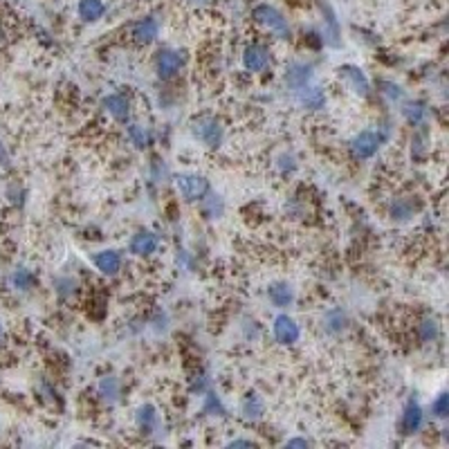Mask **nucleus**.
Here are the masks:
<instances>
[{
  "label": "nucleus",
  "instance_id": "1",
  "mask_svg": "<svg viewBox=\"0 0 449 449\" xmlns=\"http://www.w3.org/2000/svg\"><path fill=\"white\" fill-rule=\"evenodd\" d=\"M252 16H254V21L258 23V25H263L265 29H269L276 38H290V23L288 19L279 12V10H274L272 5H258L254 7V12H252Z\"/></svg>",
  "mask_w": 449,
  "mask_h": 449
},
{
  "label": "nucleus",
  "instance_id": "2",
  "mask_svg": "<svg viewBox=\"0 0 449 449\" xmlns=\"http://www.w3.org/2000/svg\"><path fill=\"white\" fill-rule=\"evenodd\" d=\"M191 130H193V135L207 146H218L220 142H223V126H220L218 121L211 119V117L195 119Z\"/></svg>",
  "mask_w": 449,
  "mask_h": 449
},
{
  "label": "nucleus",
  "instance_id": "3",
  "mask_svg": "<svg viewBox=\"0 0 449 449\" xmlns=\"http://www.w3.org/2000/svg\"><path fill=\"white\" fill-rule=\"evenodd\" d=\"M178 189L186 200H200L209 193V182L198 173H186L178 178Z\"/></svg>",
  "mask_w": 449,
  "mask_h": 449
},
{
  "label": "nucleus",
  "instance_id": "4",
  "mask_svg": "<svg viewBox=\"0 0 449 449\" xmlns=\"http://www.w3.org/2000/svg\"><path fill=\"white\" fill-rule=\"evenodd\" d=\"M380 144H382V137L378 133L364 130V133H359L355 140L350 142V151H353L357 160H369L380 151Z\"/></svg>",
  "mask_w": 449,
  "mask_h": 449
},
{
  "label": "nucleus",
  "instance_id": "5",
  "mask_svg": "<svg viewBox=\"0 0 449 449\" xmlns=\"http://www.w3.org/2000/svg\"><path fill=\"white\" fill-rule=\"evenodd\" d=\"M339 77L344 79V84L346 88L350 90L353 95L357 97H366L369 95V79H366V75L359 68H355V65H344V68H339Z\"/></svg>",
  "mask_w": 449,
  "mask_h": 449
},
{
  "label": "nucleus",
  "instance_id": "6",
  "mask_svg": "<svg viewBox=\"0 0 449 449\" xmlns=\"http://www.w3.org/2000/svg\"><path fill=\"white\" fill-rule=\"evenodd\" d=\"M182 65H184V54L175 50H162L158 54V61H155V68H158V75L162 79L175 77Z\"/></svg>",
  "mask_w": 449,
  "mask_h": 449
},
{
  "label": "nucleus",
  "instance_id": "7",
  "mask_svg": "<svg viewBox=\"0 0 449 449\" xmlns=\"http://www.w3.org/2000/svg\"><path fill=\"white\" fill-rule=\"evenodd\" d=\"M310 81H313V65L308 63H301V61H295L288 65V70H285V86L290 90H299L308 86Z\"/></svg>",
  "mask_w": 449,
  "mask_h": 449
},
{
  "label": "nucleus",
  "instance_id": "8",
  "mask_svg": "<svg viewBox=\"0 0 449 449\" xmlns=\"http://www.w3.org/2000/svg\"><path fill=\"white\" fill-rule=\"evenodd\" d=\"M272 328H274V337H276L279 344L288 346V344H295V341L299 339V326L288 315H279V317H276Z\"/></svg>",
  "mask_w": 449,
  "mask_h": 449
},
{
  "label": "nucleus",
  "instance_id": "9",
  "mask_svg": "<svg viewBox=\"0 0 449 449\" xmlns=\"http://www.w3.org/2000/svg\"><path fill=\"white\" fill-rule=\"evenodd\" d=\"M243 65L250 72H263L269 65V52L263 45H250L243 54Z\"/></svg>",
  "mask_w": 449,
  "mask_h": 449
},
{
  "label": "nucleus",
  "instance_id": "10",
  "mask_svg": "<svg viewBox=\"0 0 449 449\" xmlns=\"http://www.w3.org/2000/svg\"><path fill=\"white\" fill-rule=\"evenodd\" d=\"M295 95H297V101H299L301 108H308V110H319V108H324V104H326L324 90L310 86V84L295 90Z\"/></svg>",
  "mask_w": 449,
  "mask_h": 449
},
{
  "label": "nucleus",
  "instance_id": "11",
  "mask_svg": "<svg viewBox=\"0 0 449 449\" xmlns=\"http://www.w3.org/2000/svg\"><path fill=\"white\" fill-rule=\"evenodd\" d=\"M158 34H160V23L155 19H144L140 23H135V27H133V38L140 45L153 43V40L158 38Z\"/></svg>",
  "mask_w": 449,
  "mask_h": 449
},
{
  "label": "nucleus",
  "instance_id": "12",
  "mask_svg": "<svg viewBox=\"0 0 449 449\" xmlns=\"http://www.w3.org/2000/svg\"><path fill=\"white\" fill-rule=\"evenodd\" d=\"M95 265H97V269H99L101 274L112 276V274H117L119 269H121V254H119V252H115V250H104V252H99V254L95 256Z\"/></svg>",
  "mask_w": 449,
  "mask_h": 449
},
{
  "label": "nucleus",
  "instance_id": "13",
  "mask_svg": "<svg viewBox=\"0 0 449 449\" xmlns=\"http://www.w3.org/2000/svg\"><path fill=\"white\" fill-rule=\"evenodd\" d=\"M158 250V236L153 232H137L130 241V252L137 256H146V254H153Z\"/></svg>",
  "mask_w": 449,
  "mask_h": 449
},
{
  "label": "nucleus",
  "instance_id": "14",
  "mask_svg": "<svg viewBox=\"0 0 449 449\" xmlns=\"http://www.w3.org/2000/svg\"><path fill=\"white\" fill-rule=\"evenodd\" d=\"M267 297L276 308H288L292 301H295V290H292L288 283H274L272 288L267 290Z\"/></svg>",
  "mask_w": 449,
  "mask_h": 449
},
{
  "label": "nucleus",
  "instance_id": "15",
  "mask_svg": "<svg viewBox=\"0 0 449 449\" xmlns=\"http://www.w3.org/2000/svg\"><path fill=\"white\" fill-rule=\"evenodd\" d=\"M422 409H420V404H415V402H409L406 404V409L402 413V429H404V434H415L420 427H422Z\"/></svg>",
  "mask_w": 449,
  "mask_h": 449
},
{
  "label": "nucleus",
  "instance_id": "16",
  "mask_svg": "<svg viewBox=\"0 0 449 449\" xmlns=\"http://www.w3.org/2000/svg\"><path fill=\"white\" fill-rule=\"evenodd\" d=\"M104 106H106V110H108L110 115L115 117V119H119V121H126L128 115H130V108H128L126 97H121V95H110V97H106V99H104Z\"/></svg>",
  "mask_w": 449,
  "mask_h": 449
},
{
  "label": "nucleus",
  "instance_id": "17",
  "mask_svg": "<svg viewBox=\"0 0 449 449\" xmlns=\"http://www.w3.org/2000/svg\"><path fill=\"white\" fill-rule=\"evenodd\" d=\"M106 12V7L101 0H79V16L86 23H95L99 21Z\"/></svg>",
  "mask_w": 449,
  "mask_h": 449
},
{
  "label": "nucleus",
  "instance_id": "18",
  "mask_svg": "<svg viewBox=\"0 0 449 449\" xmlns=\"http://www.w3.org/2000/svg\"><path fill=\"white\" fill-rule=\"evenodd\" d=\"M241 411H243V415H245V420H258L260 415L265 413V404H263V400H260L258 396L250 393L247 398L243 400Z\"/></svg>",
  "mask_w": 449,
  "mask_h": 449
},
{
  "label": "nucleus",
  "instance_id": "19",
  "mask_svg": "<svg viewBox=\"0 0 449 449\" xmlns=\"http://www.w3.org/2000/svg\"><path fill=\"white\" fill-rule=\"evenodd\" d=\"M99 396L106 400V402H117V398H119V382H117V378H112V375L104 378L99 382Z\"/></svg>",
  "mask_w": 449,
  "mask_h": 449
},
{
  "label": "nucleus",
  "instance_id": "20",
  "mask_svg": "<svg viewBox=\"0 0 449 449\" xmlns=\"http://www.w3.org/2000/svg\"><path fill=\"white\" fill-rule=\"evenodd\" d=\"M346 315L341 313V310H330V313H326L324 317V326H326V330H330V332H341L346 328Z\"/></svg>",
  "mask_w": 449,
  "mask_h": 449
},
{
  "label": "nucleus",
  "instance_id": "21",
  "mask_svg": "<svg viewBox=\"0 0 449 449\" xmlns=\"http://www.w3.org/2000/svg\"><path fill=\"white\" fill-rule=\"evenodd\" d=\"M155 422H158V413H155L151 404H144L137 409V424H140V429L151 431L155 427Z\"/></svg>",
  "mask_w": 449,
  "mask_h": 449
},
{
  "label": "nucleus",
  "instance_id": "22",
  "mask_svg": "<svg viewBox=\"0 0 449 449\" xmlns=\"http://www.w3.org/2000/svg\"><path fill=\"white\" fill-rule=\"evenodd\" d=\"M128 137H130V142H133L137 149H146V146L151 144V135H149V130H146L144 126L140 124H133V126H128Z\"/></svg>",
  "mask_w": 449,
  "mask_h": 449
},
{
  "label": "nucleus",
  "instance_id": "23",
  "mask_svg": "<svg viewBox=\"0 0 449 449\" xmlns=\"http://www.w3.org/2000/svg\"><path fill=\"white\" fill-rule=\"evenodd\" d=\"M12 283H14V288H19V290H29L32 285L36 283V279H34V274H32L29 269L21 267L12 274Z\"/></svg>",
  "mask_w": 449,
  "mask_h": 449
},
{
  "label": "nucleus",
  "instance_id": "24",
  "mask_svg": "<svg viewBox=\"0 0 449 449\" xmlns=\"http://www.w3.org/2000/svg\"><path fill=\"white\" fill-rule=\"evenodd\" d=\"M404 117L409 119L411 124H420V121H422L424 117H427V108H424V106L418 104V101H415V104H409V106H406V108H404Z\"/></svg>",
  "mask_w": 449,
  "mask_h": 449
},
{
  "label": "nucleus",
  "instance_id": "25",
  "mask_svg": "<svg viewBox=\"0 0 449 449\" xmlns=\"http://www.w3.org/2000/svg\"><path fill=\"white\" fill-rule=\"evenodd\" d=\"M431 413H434L436 418H445V415L449 413V393H440L434 400V404H431Z\"/></svg>",
  "mask_w": 449,
  "mask_h": 449
},
{
  "label": "nucleus",
  "instance_id": "26",
  "mask_svg": "<svg viewBox=\"0 0 449 449\" xmlns=\"http://www.w3.org/2000/svg\"><path fill=\"white\" fill-rule=\"evenodd\" d=\"M436 335H438V324L434 319H424L420 324V337H422V341L436 339Z\"/></svg>",
  "mask_w": 449,
  "mask_h": 449
},
{
  "label": "nucleus",
  "instance_id": "27",
  "mask_svg": "<svg viewBox=\"0 0 449 449\" xmlns=\"http://www.w3.org/2000/svg\"><path fill=\"white\" fill-rule=\"evenodd\" d=\"M56 292H59L61 297H70L77 292V281L70 279V276H65V279H59L56 281Z\"/></svg>",
  "mask_w": 449,
  "mask_h": 449
},
{
  "label": "nucleus",
  "instance_id": "28",
  "mask_svg": "<svg viewBox=\"0 0 449 449\" xmlns=\"http://www.w3.org/2000/svg\"><path fill=\"white\" fill-rule=\"evenodd\" d=\"M409 216H413V202L398 200L393 205V218H409Z\"/></svg>",
  "mask_w": 449,
  "mask_h": 449
},
{
  "label": "nucleus",
  "instance_id": "29",
  "mask_svg": "<svg viewBox=\"0 0 449 449\" xmlns=\"http://www.w3.org/2000/svg\"><path fill=\"white\" fill-rule=\"evenodd\" d=\"M205 411H207V413L216 411L218 415L223 413V404H220V400H218V398H216L214 393H209V396H207V404H205ZM216 413H214V415H216Z\"/></svg>",
  "mask_w": 449,
  "mask_h": 449
},
{
  "label": "nucleus",
  "instance_id": "30",
  "mask_svg": "<svg viewBox=\"0 0 449 449\" xmlns=\"http://www.w3.org/2000/svg\"><path fill=\"white\" fill-rule=\"evenodd\" d=\"M382 88H387L385 95L389 97V99H396L398 101V99H402V97H404L402 90H400L398 86H393V84H382Z\"/></svg>",
  "mask_w": 449,
  "mask_h": 449
},
{
  "label": "nucleus",
  "instance_id": "31",
  "mask_svg": "<svg viewBox=\"0 0 449 449\" xmlns=\"http://www.w3.org/2000/svg\"><path fill=\"white\" fill-rule=\"evenodd\" d=\"M285 447H308V440H304V438H292V440H288V443H285Z\"/></svg>",
  "mask_w": 449,
  "mask_h": 449
},
{
  "label": "nucleus",
  "instance_id": "32",
  "mask_svg": "<svg viewBox=\"0 0 449 449\" xmlns=\"http://www.w3.org/2000/svg\"><path fill=\"white\" fill-rule=\"evenodd\" d=\"M230 447H254V443L252 440H232Z\"/></svg>",
  "mask_w": 449,
  "mask_h": 449
},
{
  "label": "nucleus",
  "instance_id": "33",
  "mask_svg": "<svg viewBox=\"0 0 449 449\" xmlns=\"http://www.w3.org/2000/svg\"><path fill=\"white\" fill-rule=\"evenodd\" d=\"M0 160H3V165H7V155L3 151V146H0Z\"/></svg>",
  "mask_w": 449,
  "mask_h": 449
},
{
  "label": "nucleus",
  "instance_id": "34",
  "mask_svg": "<svg viewBox=\"0 0 449 449\" xmlns=\"http://www.w3.org/2000/svg\"><path fill=\"white\" fill-rule=\"evenodd\" d=\"M0 337H3V326H0Z\"/></svg>",
  "mask_w": 449,
  "mask_h": 449
}]
</instances>
